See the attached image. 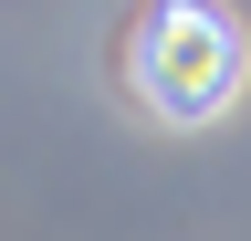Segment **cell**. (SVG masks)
Masks as SVG:
<instances>
[{
  "mask_svg": "<svg viewBox=\"0 0 251 241\" xmlns=\"http://www.w3.org/2000/svg\"><path fill=\"white\" fill-rule=\"evenodd\" d=\"M251 84V42L220 0H157L147 32H136V95L168 115V126H209L230 115Z\"/></svg>",
  "mask_w": 251,
  "mask_h": 241,
  "instance_id": "6da1fadb",
  "label": "cell"
}]
</instances>
